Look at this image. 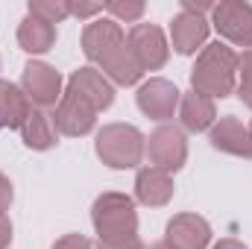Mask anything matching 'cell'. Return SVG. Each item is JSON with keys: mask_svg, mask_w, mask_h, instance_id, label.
I'll return each instance as SVG.
<instances>
[{"mask_svg": "<svg viewBox=\"0 0 252 249\" xmlns=\"http://www.w3.org/2000/svg\"><path fill=\"white\" fill-rule=\"evenodd\" d=\"M91 220L100 238V249H144L138 238V214L132 196L118 190L100 193L94 199Z\"/></svg>", "mask_w": 252, "mask_h": 249, "instance_id": "cell-1", "label": "cell"}, {"mask_svg": "<svg viewBox=\"0 0 252 249\" xmlns=\"http://www.w3.org/2000/svg\"><path fill=\"white\" fill-rule=\"evenodd\" d=\"M238 79V53L220 41L202 47L196 56V64L190 67V85L196 94L208 100H223L235 91Z\"/></svg>", "mask_w": 252, "mask_h": 249, "instance_id": "cell-2", "label": "cell"}, {"mask_svg": "<svg viewBox=\"0 0 252 249\" xmlns=\"http://www.w3.org/2000/svg\"><path fill=\"white\" fill-rule=\"evenodd\" d=\"M147 138L129 124H109L97 132V156L103 164L115 167V170H129L138 167L144 158V144Z\"/></svg>", "mask_w": 252, "mask_h": 249, "instance_id": "cell-3", "label": "cell"}, {"mask_svg": "<svg viewBox=\"0 0 252 249\" xmlns=\"http://www.w3.org/2000/svg\"><path fill=\"white\" fill-rule=\"evenodd\" d=\"M147 156L153 161L156 170H164V173H176L182 170V164L188 161V141H185V132L173 124L158 126L150 141H147Z\"/></svg>", "mask_w": 252, "mask_h": 249, "instance_id": "cell-4", "label": "cell"}, {"mask_svg": "<svg viewBox=\"0 0 252 249\" xmlns=\"http://www.w3.org/2000/svg\"><path fill=\"white\" fill-rule=\"evenodd\" d=\"M126 47L141 70H158V67H164L167 56H170L167 38L156 24H135L126 35Z\"/></svg>", "mask_w": 252, "mask_h": 249, "instance_id": "cell-5", "label": "cell"}, {"mask_svg": "<svg viewBox=\"0 0 252 249\" xmlns=\"http://www.w3.org/2000/svg\"><path fill=\"white\" fill-rule=\"evenodd\" d=\"M124 47H126V35L118 21L100 18V21H91L82 32V53L100 67Z\"/></svg>", "mask_w": 252, "mask_h": 249, "instance_id": "cell-6", "label": "cell"}, {"mask_svg": "<svg viewBox=\"0 0 252 249\" xmlns=\"http://www.w3.org/2000/svg\"><path fill=\"white\" fill-rule=\"evenodd\" d=\"M217 32L241 47H252V6L244 0H223L211 9Z\"/></svg>", "mask_w": 252, "mask_h": 249, "instance_id": "cell-7", "label": "cell"}, {"mask_svg": "<svg viewBox=\"0 0 252 249\" xmlns=\"http://www.w3.org/2000/svg\"><path fill=\"white\" fill-rule=\"evenodd\" d=\"M21 85H24V94L32 106L38 109H50L62 100V76L56 67L44 62H30L24 67V76H21Z\"/></svg>", "mask_w": 252, "mask_h": 249, "instance_id": "cell-8", "label": "cell"}, {"mask_svg": "<svg viewBox=\"0 0 252 249\" xmlns=\"http://www.w3.org/2000/svg\"><path fill=\"white\" fill-rule=\"evenodd\" d=\"M53 124L56 129L67 135V138H79V135H88L94 124H97V109L91 103H85L79 94L73 91H64L62 100H59V109L53 115Z\"/></svg>", "mask_w": 252, "mask_h": 249, "instance_id": "cell-9", "label": "cell"}, {"mask_svg": "<svg viewBox=\"0 0 252 249\" xmlns=\"http://www.w3.org/2000/svg\"><path fill=\"white\" fill-rule=\"evenodd\" d=\"M135 100H138V109L147 118L167 121V118H173V112L179 106V88L173 82H167V79H150V82H144L138 88Z\"/></svg>", "mask_w": 252, "mask_h": 249, "instance_id": "cell-10", "label": "cell"}, {"mask_svg": "<svg viewBox=\"0 0 252 249\" xmlns=\"http://www.w3.org/2000/svg\"><path fill=\"white\" fill-rule=\"evenodd\" d=\"M208 241H211V226L199 214H176L164 232V244L170 249H205Z\"/></svg>", "mask_w": 252, "mask_h": 249, "instance_id": "cell-11", "label": "cell"}, {"mask_svg": "<svg viewBox=\"0 0 252 249\" xmlns=\"http://www.w3.org/2000/svg\"><path fill=\"white\" fill-rule=\"evenodd\" d=\"M67 91L79 94L85 103H91L97 112L109 109L115 103V85L94 67H79L73 70V76L67 79Z\"/></svg>", "mask_w": 252, "mask_h": 249, "instance_id": "cell-12", "label": "cell"}, {"mask_svg": "<svg viewBox=\"0 0 252 249\" xmlns=\"http://www.w3.org/2000/svg\"><path fill=\"white\" fill-rule=\"evenodd\" d=\"M211 147L220 150V153H229V156H238V158H252V138L250 129L241 124L235 115H226L220 118L217 124L211 126Z\"/></svg>", "mask_w": 252, "mask_h": 249, "instance_id": "cell-13", "label": "cell"}, {"mask_svg": "<svg viewBox=\"0 0 252 249\" xmlns=\"http://www.w3.org/2000/svg\"><path fill=\"white\" fill-rule=\"evenodd\" d=\"M208 38V21L202 15H193V12H179L173 21H170V41H173V50L190 56L196 53V47H202Z\"/></svg>", "mask_w": 252, "mask_h": 249, "instance_id": "cell-14", "label": "cell"}, {"mask_svg": "<svg viewBox=\"0 0 252 249\" xmlns=\"http://www.w3.org/2000/svg\"><path fill=\"white\" fill-rule=\"evenodd\" d=\"M173 176L164 173V170H156V167H141L138 176H135V199L141 205H150V208H161L170 202L173 196Z\"/></svg>", "mask_w": 252, "mask_h": 249, "instance_id": "cell-15", "label": "cell"}, {"mask_svg": "<svg viewBox=\"0 0 252 249\" xmlns=\"http://www.w3.org/2000/svg\"><path fill=\"white\" fill-rule=\"evenodd\" d=\"M32 112V103L27 100L24 88L0 79V129H21Z\"/></svg>", "mask_w": 252, "mask_h": 249, "instance_id": "cell-16", "label": "cell"}, {"mask_svg": "<svg viewBox=\"0 0 252 249\" xmlns=\"http://www.w3.org/2000/svg\"><path fill=\"white\" fill-rule=\"evenodd\" d=\"M179 118H182V126L188 132H205L217 124V109H214V100L190 91L182 97L179 103Z\"/></svg>", "mask_w": 252, "mask_h": 249, "instance_id": "cell-17", "label": "cell"}, {"mask_svg": "<svg viewBox=\"0 0 252 249\" xmlns=\"http://www.w3.org/2000/svg\"><path fill=\"white\" fill-rule=\"evenodd\" d=\"M18 44L27 53H47L56 44V27H50V24L27 15L21 21V27H18Z\"/></svg>", "mask_w": 252, "mask_h": 249, "instance_id": "cell-18", "label": "cell"}, {"mask_svg": "<svg viewBox=\"0 0 252 249\" xmlns=\"http://www.w3.org/2000/svg\"><path fill=\"white\" fill-rule=\"evenodd\" d=\"M21 135H24V144L30 150H50L56 147V124L53 118L44 112V109H32L27 124L21 126Z\"/></svg>", "mask_w": 252, "mask_h": 249, "instance_id": "cell-19", "label": "cell"}, {"mask_svg": "<svg viewBox=\"0 0 252 249\" xmlns=\"http://www.w3.org/2000/svg\"><path fill=\"white\" fill-rule=\"evenodd\" d=\"M30 15L53 27L70 15V3L67 0H30Z\"/></svg>", "mask_w": 252, "mask_h": 249, "instance_id": "cell-20", "label": "cell"}, {"mask_svg": "<svg viewBox=\"0 0 252 249\" xmlns=\"http://www.w3.org/2000/svg\"><path fill=\"white\" fill-rule=\"evenodd\" d=\"M103 9L106 12H112L118 21H126V24H132V21H138L141 15H144V3L141 0H109V3H103Z\"/></svg>", "mask_w": 252, "mask_h": 249, "instance_id": "cell-21", "label": "cell"}, {"mask_svg": "<svg viewBox=\"0 0 252 249\" xmlns=\"http://www.w3.org/2000/svg\"><path fill=\"white\" fill-rule=\"evenodd\" d=\"M53 249H94V247H91V241L82 238V235H64V238H59V241L53 244Z\"/></svg>", "mask_w": 252, "mask_h": 249, "instance_id": "cell-22", "label": "cell"}, {"mask_svg": "<svg viewBox=\"0 0 252 249\" xmlns=\"http://www.w3.org/2000/svg\"><path fill=\"white\" fill-rule=\"evenodd\" d=\"M70 3V15L76 18H91L97 12H103V3H76V0H67Z\"/></svg>", "mask_w": 252, "mask_h": 249, "instance_id": "cell-23", "label": "cell"}, {"mask_svg": "<svg viewBox=\"0 0 252 249\" xmlns=\"http://www.w3.org/2000/svg\"><path fill=\"white\" fill-rule=\"evenodd\" d=\"M12 196H15V190H12V182L0 173V214H6L9 211V205H12Z\"/></svg>", "mask_w": 252, "mask_h": 249, "instance_id": "cell-24", "label": "cell"}, {"mask_svg": "<svg viewBox=\"0 0 252 249\" xmlns=\"http://www.w3.org/2000/svg\"><path fill=\"white\" fill-rule=\"evenodd\" d=\"M9 244H12V220L0 214V249H6Z\"/></svg>", "mask_w": 252, "mask_h": 249, "instance_id": "cell-25", "label": "cell"}, {"mask_svg": "<svg viewBox=\"0 0 252 249\" xmlns=\"http://www.w3.org/2000/svg\"><path fill=\"white\" fill-rule=\"evenodd\" d=\"M238 70L244 79H252V47L244 50V56H238Z\"/></svg>", "mask_w": 252, "mask_h": 249, "instance_id": "cell-26", "label": "cell"}, {"mask_svg": "<svg viewBox=\"0 0 252 249\" xmlns=\"http://www.w3.org/2000/svg\"><path fill=\"white\" fill-rule=\"evenodd\" d=\"M238 97H241V103H244V106H250V109H252V79H241Z\"/></svg>", "mask_w": 252, "mask_h": 249, "instance_id": "cell-27", "label": "cell"}, {"mask_svg": "<svg viewBox=\"0 0 252 249\" xmlns=\"http://www.w3.org/2000/svg\"><path fill=\"white\" fill-rule=\"evenodd\" d=\"M214 249H247V247H244L241 241H232V238H226V241H220Z\"/></svg>", "mask_w": 252, "mask_h": 249, "instance_id": "cell-28", "label": "cell"}, {"mask_svg": "<svg viewBox=\"0 0 252 249\" xmlns=\"http://www.w3.org/2000/svg\"><path fill=\"white\" fill-rule=\"evenodd\" d=\"M147 249H170V247H167V244L161 241V244H153V247H147Z\"/></svg>", "mask_w": 252, "mask_h": 249, "instance_id": "cell-29", "label": "cell"}, {"mask_svg": "<svg viewBox=\"0 0 252 249\" xmlns=\"http://www.w3.org/2000/svg\"><path fill=\"white\" fill-rule=\"evenodd\" d=\"M247 129H250V138H252V124H250V126H247Z\"/></svg>", "mask_w": 252, "mask_h": 249, "instance_id": "cell-30", "label": "cell"}]
</instances>
